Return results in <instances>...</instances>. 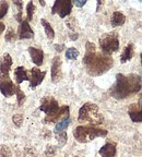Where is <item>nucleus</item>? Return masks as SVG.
I'll return each mask as SVG.
<instances>
[{
	"mask_svg": "<svg viewBox=\"0 0 142 157\" xmlns=\"http://www.w3.org/2000/svg\"><path fill=\"white\" fill-rule=\"evenodd\" d=\"M82 63L89 75L100 76L113 68L114 59L112 56L97 52L93 43L86 42L85 54L82 59Z\"/></svg>",
	"mask_w": 142,
	"mask_h": 157,
	"instance_id": "nucleus-1",
	"label": "nucleus"
},
{
	"mask_svg": "<svg viewBox=\"0 0 142 157\" xmlns=\"http://www.w3.org/2000/svg\"><path fill=\"white\" fill-rule=\"evenodd\" d=\"M141 91V75L137 73L116 74V81L110 87L109 94L116 99H125Z\"/></svg>",
	"mask_w": 142,
	"mask_h": 157,
	"instance_id": "nucleus-2",
	"label": "nucleus"
},
{
	"mask_svg": "<svg viewBox=\"0 0 142 157\" xmlns=\"http://www.w3.org/2000/svg\"><path fill=\"white\" fill-rule=\"evenodd\" d=\"M79 121L89 122L91 127L100 125L103 123L104 118L98 111V106L93 103H85L79 110Z\"/></svg>",
	"mask_w": 142,
	"mask_h": 157,
	"instance_id": "nucleus-3",
	"label": "nucleus"
},
{
	"mask_svg": "<svg viewBox=\"0 0 142 157\" xmlns=\"http://www.w3.org/2000/svg\"><path fill=\"white\" fill-rule=\"evenodd\" d=\"M107 130L100 129L96 127H83L79 125L74 129L73 136L78 142L80 143H88L93 141L96 137H104L107 135Z\"/></svg>",
	"mask_w": 142,
	"mask_h": 157,
	"instance_id": "nucleus-4",
	"label": "nucleus"
},
{
	"mask_svg": "<svg viewBox=\"0 0 142 157\" xmlns=\"http://www.w3.org/2000/svg\"><path fill=\"white\" fill-rule=\"evenodd\" d=\"M98 43L102 52L110 56L114 52H118L119 49V35L116 31L106 33L100 37Z\"/></svg>",
	"mask_w": 142,
	"mask_h": 157,
	"instance_id": "nucleus-5",
	"label": "nucleus"
},
{
	"mask_svg": "<svg viewBox=\"0 0 142 157\" xmlns=\"http://www.w3.org/2000/svg\"><path fill=\"white\" fill-rule=\"evenodd\" d=\"M58 101L55 99L53 96H44L41 99V105H39V110L46 113V116H53L59 110Z\"/></svg>",
	"mask_w": 142,
	"mask_h": 157,
	"instance_id": "nucleus-6",
	"label": "nucleus"
},
{
	"mask_svg": "<svg viewBox=\"0 0 142 157\" xmlns=\"http://www.w3.org/2000/svg\"><path fill=\"white\" fill-rule=\"evenodd\" d=\"M72 6V1L70 0H56L52 8V13H58L60 17H66L71 13Z\"/></svg>",
	"mask_w": 142,
	"mask_h": 157,
	"instance_id": "nucleus-7",
	"label": "nucleus"
},
{
	"mask_svg": "<svg viewBox=\"0 0 142 157\" xmlns=\"http://www.w3.org/2000/svg\"><path fill=\"white\" fill-rule=\"evenodd\" d=\"M46 76V71H41L38 68H32L30 70V88L31 90H35L37 85L42 83L43 80Z\"/></svg>",
	"mask_w": 142,
	"mask_h": 157,
	"instance_id": "nucleus-8",
	"label": "nucleus"
},
{
	"mask_svg": "<svg viewBox=\"0 0 142 157\" xmlns=\"http://www.w3.org/2000/svg\"><path fill=\"white\" fill-rule=\"evenodd\" d=\"M69 113H70V108L69 106H62L59 108V110L57 111L55 115L53 116H46L43 119V122L45 124H50V123H57L59 120H61L64 118L69 117Z\"/></svg>",
	"mask_w": 142,
	"mask_h": 157,
	"instance_id": "nucleus-9",
	"label": "nucleus"
},
{
	"mask_svg": "<svg viewBox=\"0 0 142 157\" xmlns=\"http://www.w3.org/2000/svg\"><path fill=\"white\" fill-rule=\"evenodd\" d=\"M52 81L53 83H58L62 78V71H61V59L59 56L54 57L52 61Z\"/></svg>",
	"mask_w": 142,
	"mask_h": 157,
	"instance_id": "nucleus-10",
	"label": "nucleus"
},
{
	"mask_svg": "<svg viewBox=\"0 0 142 157\" xmlns=\"http://www.w3.org/2000/svg\"><path fill=\"white\" fill-rule=\"evenodd\" d=\"M14 90L15 85L10 76L0 78V92L5 97H11L14 95Z\"/></svg>",
	"mask_w": 142,
	"mask_h": 157,
	"instance_id": "nucleus-11",
	"label": "nucleus"
},
{
	"mask_svg": "<svg viewBox=\"0 0 142 157\" xmlns=\"http://www.w3.org/2000/svg\"><path fill=\"white\" fill-rule=\"evenodd\" d=\"M11 66H12V58L9 54H5L0 60V78L10 76L9 73Z\"/></svg>",
	"mask_w": 142,
	"mask_h": 157,
	"instance_id": "nucleus-12",
	"label": "nucleus"
},
{
	"mask_svg": "<svg viewBox=\"0 0 142 157\" xmlns=\"http://www.w3.org/2000/svg\"><path fill=\"white\" fill-rule=\"evenodd\" d=\"M33 37H34V32H33L32 27L30 26V23L27 22L26 20H23L22 22L20 23L18 38L27 39V38H33Z\"/></svg>",
	"mask_w": 142,
	"mask_h": 157,
	"instance_id": "nucleus-13",
	"label": "nucleus"
},
{
	"mask_svg": "<svg viewBox=\"0 0 142 157\" xmlns=\"http://www.w3.org/2000/svg\"><path fill=\"white\" fill-rule=\"evenodd\" d=\"M128 115L133 122H141L142 121V111H141V99L139 104H131L128 109Z\"/></svg>",
	"mask_w": 142,
	"mask_h": 157,
	"instance_id": "nucleus-14",
	"label": "nucleus"
},
{
	"mask_svg": "<svg viewBox=\"0 0 142 157\" xmlns=\"http://www.w3.org/2000/svg\"><path fill=\"white\" fill-rule=\"evenodd\" d=\"M117 148H116V143L108 141L105 145L101 147L100 155L102 157H116Z\"/></svg>",
	"mask_w": 142,
	"mask_h": 157,
	"instance_id": "nucleus-15",
	"label": "nucleus"
},
{
	"mask_svg": "<svg viewBox=\"0 0 142 157\" xmlns=\"http://www.w3.org/2000/svg\"><path fill=\"white\" fill-rule=\"evenodd\" d=\"M29 52L31 58H32V61L36 66H42L43 61H44V52L42 49L35 48V47H29Z\"/></svg>",
	"mask_w": 142,
	"mask_h": 157,
	"instance_id": "nucleus-16",
	"label": "nucleus"
},
{
	"mask_svg": "<svg viewBox=\"0 0 142 157\" xmlns=\"http://www.w3.org/2000/svg\"><path fill=\"white\" fill-rule=\"evenodd\" d=\"M133 55H135V46H133L132 43H129L123 50V54L120 56V62L126 63L127 61H129L130 59H132Z\"/></svg>",
	"mask_w": 142,
	"mask_h": 157,
	"instance_id": "nucleus-17",
	"label": "nucleus"
},
{
	"mask_svg": "<svg viewBox=\"0 0 142 157\" xmlns=\"http://www.w3.org/2000/svg\"><path fill=\"white\" fill-rule=\"evenodd\" d=\"M14 76L15 81H17L18 85L21 84L23 81H29V75H27V71L24 67H18L14 69Z\"/></svg>",
	"mask_w": 142,
	"mask_h": 157,
	"instance_id": "nucleus-18",
	"label": "nucleus"
},
{
	"mask_svg": "<svg viewBox=\"0 0 142 157\" xmlns=\"http://www.w3.org/2000/svg\"><path fill=\"white\" fill-rule=\"evenodd\" d=\"M126 22V17L124 13L119 12V11H115L113 13V17H112V25L114 27L121 26Z\"/></svg>",
	"mask_w": 142,
	"mask_h": 157,
	"instance_id": "nucleus-19",
	"label": "nucleus"
},
{
	"mask_svg": "<svg viewBox=\"0 0 142 157\" xmlns=\"http://www.w3.org/2000/svg\"><path fill=\"white\" fill-rule=\"evenodd\" d=\"M69 123H70V118L69 117H66L64 119L57 122V124L55 125V129H54V133L57 134V133H60V132H64L66 130L67 128L69 127Z\"/></svg>",
	"mask_w": 142,
	"mask_h": 157,
	"instance_id": "nucleus-20",
	"label": "nucleus"
},
{
	"mask_svg": "<svg viewBox=\"0 0 142 157\" xmlns=\"http://www.w3.org/2000/svg\"><path fill=\"white\" fill-rule=\"evenodd\" d=\"M41 23H42L43 27H44V29H45L47 38H48L49 40H53V39L55 38V31L52 27V25H50V23L47 22L45 19H41Z\"/></svg>",
	"mask_w": 142,
	"mask_h": 157,
	"instance_id": "nucleus-21",
	"label": "nucleus"
},
{
	"mask_svg": "<svg viewBox=\"0 0 142 157\" xmlns=\"http://www.w3.org/2000/svg\"><path fill=\"white\" fill-rule=\"evenodd\" d=\"M14 94L17 95V99H18V105L19 106H23L25 101V94L23 93V91L20 88L19 85H15V90H14Z\"/></svg>",
	"mask_w": 142,
	"mask_h": 157,
	"instance_id": "nucleus-22",
	"label": "nucleus"
},
{
	"mask_svg": "<svg viewBox=\"0 0 142 157\" xmlns=\"http://www.w3.org/2000/svg\"><path fill=\"white\" fill-rule=\"evenodd\" d=\"M14 6L17 7V13H15L14 17L17 20L18 22L21 23L23 21V17H22V9H23V2L22 1H13Z\"/></svg>",
	"mask_w": 142,
	"mask_h": 157,
	"instance_id": "nucleus-23",
	"label": "nucleus"
},
{
	"mask_svg": "<svg viewBox=\"0 0 142 157\" xmlns=\"http://www.w3.org/2000/svg\"><path fill=\"white\" fill-rule=\"evenodd\" d=\"M18 39V35L14 32V29L12 27H9L8 31L6 32V36H5V40L8 43H14Z\"/></svg>",
	"mask_w": 142,
	"mask_h": 157,
	"instance_id": "nucleus-24",
	"label": "nucleus"
},
{
	"mask_svg": "<svg viewBox=\"0 0 142 157\" xmlns=\"http://www.w3.org/2000/svg\"><path fill=\"white\" fill-rule=\"evenodd\" d=\"M66 25L71 31L70 33H78V32H76V29H78V22H77L76 17H68V19L66 20Z\"/></svg>",
	"mask_w": 142,
	"mask_h": 157,
	"instance_id": "nucleus-25",
	"label": "nucleus"
},
{
	"mask_svg": "<svg viewBox=\"0 0 142 157\" xmlns=\"http://www.w3.org/2000/svg\"><path fill=\"white\" fill-rule=\"evenodd\" d=\"M34 12H35V5L33 1H30L26 6V21L27 22L32 21Z\"/></svg>",
	"mask_w": 142,
	"mask_h": 157,
	"instance_id": "nucleus-26",
	"label": "nucleus"
},
{
	"mask_svg": "<svg viewBox=\"0 0 142 157\" xmlns=\"http://www.w3.org/2000/svg\"><path fill=\"white\" fill-rule=\"evenodd\" d=\"M79 57V50L73 47H70L66 50V59L68 60H76Z\"/></svg>",
	"mask_w": 142,
	"mask_h": 157,
	"instance_id": "nucleus-27",
	"label": "nucleus"
},
{
	"mask_svg": "<svg viewBox=\"0 0 142 157\" xmlns=\"http://www.w3.org/2000/svg\"><path fill=\"white\" fill-rule=\"evenodd\" d=\"M56 140L58 141V145L59 147H62L66 145L67 143V140H68V135H67V133L65 132H60V133H57L56 134Z\"/></svg>",
	"mask_w": 142,
	"mask_h": 157,
	"instance_id": "nucleus-28",
	"label": "nucleus"
},
{
	"mask_svg": "<svg viewBox=\"0 0 142 157\" xmlns=\"http://www.w3.org/2000/svg\"><path fill=\"white\" fill-rule=\"evenodd\" d=\"M11 150L9 148V146L7 145L0 144V157H11Z\"/></svg>",
	"mask_w": 142,
	"mask_h": 157,
	"instance_id": "nucleus-29",
	"label": "nucleus"
},
{
	"mask_svg": "<svg viewBox=\"0 0 142 157\" xmlns=\"http://www.w3.org/2000/svg\"><path fill=\"white\" fill-rule=\"evenodd\" d=\"M8 10H9V3L7 1H1L0 2V20L5 17V15L8 13Z\"/></svg>",
	"mask_w": 142,
	"mask_h": 157,
	"instance_id": "nucleus-30",
	"label": "nucleus"
},
{
	"mask_svg": "<svg viewBox=\"0 0 142 157\" xmlns=\"http://www.w3.org/2000/svg\"><path fill=\"white\" fill-rule=\"evenodd\" d=\"M12 121H13V123H14V124L17 125L18 128H20V127H21V124H22V122H23V115H21V113L13 115Z\"/></svg>",
	"mask_w": 142,
	"mask_h": 157,
	"instance_id": "nucleus-31",
	"label": "nucleus"
},
{
	"mask_svg": "<svg viewBox=\"0 0 142 157\" xmlns=\"http://www.w3.org/2000/svg\"><path fill=\"white\" fill-rule=\"evenodd\" d=\"M57 152V147L53 146V145H47L46 151H45V154H46L47 157H53Z\"/></svg>",
	"mask_w": 142,
	"mask_h": 157,
	"instance_id": "nucleus-32",
	"label": "nucleus"
},
{
	"mask_svg": "<svg viewBox=\"0 0 142 157\" xmlns=\"http://www.w3.org/2000/svg\"><path fill=\"white\" fill-rule=\"evenodd\" d=\"M85 3H86L85 0H76V1H73V2H72V5H74L76 7L81 8V7H83Z\"/></svg>",
	"mask_w": 142,
	"mask_h": 157,
	"instance_id": "nucleus-33",
	"label": "nucleus"
},
{
	"mask_svg": "<svg viewBox=\"0 0 142 157\" xmlns=\"http://www.w3.org/2000/svg\"><path fill=\"white\" fill-rule=\"evenodd\" d=\"M54 48L57 52H61L62 50L65 49V45L64 44H55L54 45Z\"/></svg>",
	"mask_w": 142,
	"mask_h": 157,
	"instance_id": "nucleus-34",
	"label": "nucleus"
},
{
	"mask_svg": "<svg viewBox=\"0 0 142 157\" xmlns=\"http://www.w3.org/2000/svg\"><path fill=\"white\" fill-rule=\"evenodd\" d=\"M69 36L71 40H77L79 38V33H69Z\"/></svg>",
	"mask_w": 142,
	"mask_h": 157,
	"instance_id": "nucleus-35",
	"label": "nucleus"
},
{
	"mask_svg": "<svg viewBox=\"0 0 142 157\" xmlns=\"http://www.w3.org/2000/svg\"><path fill=\"white\" fill-rule=\"evenodd\" d=\"M5 29H6V25L3 24L2 22H0V35L2 34L3 31H5Z\"/></svg>",
	"mask_w": 142,
	"mask_h": 157,
	"instance_id": "nucleus-36",
	"label": "nucleus"
},
{
	"mask_svg": "<svg viewBox=\"0 0 142 157\" xmlns=\"http://www.w3.org/2000/svg\"><path fill=\"white\" fill-rule=\"evenodd\" d=\"M39 2H41V5L42 6H45V1H39Z\"/></svg>",
	"mask_w": 142,
	"mask_h": 157,
	"instance_id": "nucleus-37",
	"label": "nucleus"
},
{
	"mask_svg": "<svg viewBox=\"0 0 142 157\" xmlns=\"http://www.w3.org/2000/svg\"><path fill=\"white\" fill-rule=\"evenodd\" d=\"M74 157H78V156H74Z\"/></svg>",
	"mask_w": 142,
	"mask_h": 157,
	"instance_id": "nucleus-38",
	"label": "nucleus"
}]
</instances>
